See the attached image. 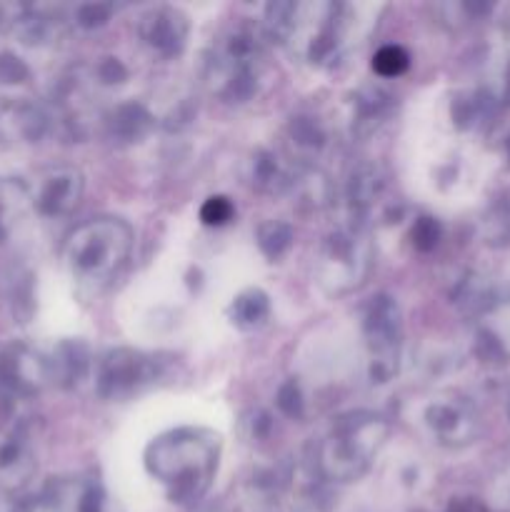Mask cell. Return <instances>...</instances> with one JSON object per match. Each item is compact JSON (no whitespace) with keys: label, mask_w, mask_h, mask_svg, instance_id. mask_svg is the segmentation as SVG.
<instances>
[{"label":"cell","mask_w":510,"mask_h":512,"mask_svg":"<svg viewBox=\"0 0 510 512\" xmlns=\"http://www.w3.org/2000/svg\"><path fill=\"white\" fill-rule=\"evenodd\" d=\"M358 5L275 0L265 5V38L288 48L295 58L328 68L358 35Z\"/></svg>","instance_id":"6da1fadb"},{"label":"cell","mask_w":510,"mask_h":512,"mask_svg":"<svg viewBox=\"0 0 510 512\" xmlns=\"http://www.w3.org/2000/svg\"><path fill=\"white\" fill-rule=\"evenodd\" d=\"M223 443L208 428H173L148 443L143 465L153 480L163 485L175 505H195L208 495L218 475Z\"/></svg>","instance_id":"7a4b0ae2"},{"label":"cell","mask_w":510,"mask_h":512,"mask_svg":"<svg viewBox=\"0 0 510 512\" xmlns=\"http://www.w3.org/2000/svg\"><path fill=\"white\" fill-rule=\"evenodd\" d=\"M265 75V30L238 23L210 45L203 63V83L210 95L243 105L260 93Z\"/></svg>","instance_id":"3957f363"},{"label":"cell","mask_w":510,"mask_h":512,"mask_svg":"<svg viewBox=\"0 0 510 512\" xmlns=\"http://www.w3.org/2000/svg\"><path fill=\"white\" fill-rule=\"evenodd\" d=\"M390 435V423L370 410H353L333 420L315 445V470L328 483H355L373 468Z\"/></svg>","instance_id":"277c9868"},{"label":"cell","mask_w":510,"mask_h":512,"mask_svg":"<svg viewBox=\"0 0 510 512\" xmlns=\"http://www.w3.org/2000/svg\"><path fill=\"white\" fill-rule=\"evenodd\" d=\"M135 235L125 220L93 218L85 220L63 245V260L68 273L88 290H100L113 283L128 265Z\"/></svg>","instance_id":"5b68a950"},{"label":"cell","mask_w":510,"mask_h":512,"mask_svg":"<svg viewBox=\"0 0 510 512\" xmlns=\"http://www.w3.org/2000/svg\"><path fill=\"white\" fill-rule=\"evenodd\" d=\"M375 263L370 225L343 220L320 243L315 255V280L328 295H348L368 280Z\"/></svg>","instance_id":"8992f818"},{"label":"cell","mask_w":510,"mask_h":512,"mask_svg":"<svg viewBox=\"0 0 510 512\" xmlns=\"http://www.w3.org/2000/svg\"><path fill=\"white\" fill-rule=\"evenodd\" d=\"M410 420L430 443L450 450L475 443L483 430V420L473 400L453 390H440L415 400Z\"/></svg>","instance_id":"52a82bcc"},{"label":"cell","mask_w":510,"mask_h":512,"mask_svg":"<svg viewBox=\"0 0 510 512\" xmlns=\"http://www.w3.org/2000/svg\"><path fill=\"white\" fill-rule=\"evenodd\" d=\"M365 353H368V380L385 385L400 373L403 363V313L393 295L378 293L363 305L360 315Z\"/></svg>","instance_id":"ba28073f"},{"label":"cell","mask_w":510,"mask_h":512,"mask_svg":"<svg viewBox=\"0 0 510 512\" xmlns=\"http://www.w3.org/2000/svg\"><path fill=\"white\" fill-rule=\"evenodd\" d=\"M168 373V360L135 348H110L93 363V388L98 398L123 403L155 388Z\"/></svg>","instance_id":"9c48e42d"},{"label":"cell","mask_w":510,"mask_h":512,"mask_svg":"<svg viewBox=\"0 0 510 512\" xmlns=\"http://www.w3.org/2000/svg\"><path fill=\"white\" fill-rule=\"evenodd\" d=\"M138 38L155 58H180L190 40L188 15L175 5H150L138 18Z\"/></svg>","instance_id":"30bf717a"},{"label":"cell","mask_w":510,"mask_h":512,"mask_svg":"<svg viewBox=\"0 0 510 512\" xmlns=\"http://www.w3.org/2000/svg\"><path fill=\"white\" fill-rule=\"evenodd\" d=\"M285 158L298 168H315L328 148L330 138L325 125L315 115H293L285 125Z\"/></svg>","instance_id":"8fae6325"},{"label":"cell","mask_w":510,"mask_h":512,"mask_svg":"<svg viewBox=\"0 0 510 512\" xmlns=\"http://www.w3.org/2000/svg\"><path fill=\"white\" fill-rule=\"evenodd\" d=\"M475 325V353L485 363H508L510 358V300H495Z\"/></svg>","instance_id":"7c38bea8"},{"label":"cell","mask_w":510,"mask_h":512,"mask_svg":"<svg viewBox=\"0 0 510 512\" xmlns=\"http://www.w3.org/2000/svg\"><path fill=\"white\" fill-rule=\"evenodd\" d=\"M353 110H350V133L358 140H368L393 118L395 95L383 85H363L353 95Z\"/></svg>","instance_id":"4fadbf2b"},{"label":"cell","mask_w":510,"mask_h":512,"mask_svg":"<svg viewBox=\"0 0 510 512\" xmlns=\"http://www.w3.org/2000/svg\"><path fill=\"white\" fill-rule=\"evenodd\" d=\"M298 170V165L290 163L288 158H280L275 150L260 148L248 160L245 178H248L250 188L263 195H290L295 180H298Z\"/></svg>","instance_id":"5bb4252c"},{"label":"cell","mask_w":510,"mask_h":512,"mask_svg":"<svg viewBox=\"0 0 510 512\" xmlns=\"http://www.w3.org/2000/svg\"><path fill=\"white\" fill-rule=\"evenodd\" d=\"M385 190V173L378 163H360L345 183V220L370 225V213Z\"/></svg>","instance_id":"9a60e30c"},{"label":"cell","mask_w":510,"mask_h":512,"mask_svg":"<svg viewBox=\"0 0 510 512\" xmlns=\"http://www.w3.org/2000/svg\"><path fill=\"white\" fill-rule=\"evenodd\" d=\"M105 138L113 145H138L155 130V115L143 103L125 100L113 105L108 113L100 118Z\"/></svg>","instance_id":"2e32d148"},{"label":"cell","mask_w":510,"mask_h":512,"mask_svg":"<svg viewBox=\"0 0 510 512\" xmlns=\"http://www.w3.org/2000/svg\"><path fill=\"white\" fill-rule=\"evenodd\" d=\"M85 180L83 173L75 168H55L40 183L38 208L50 218H63L70 215L80 205L83 198Z\"/></svg>","instance_id":"e0dca14e"},{"label":"cell","mask_w":510,"mask_h":512,"mask_svg":"<svg viewBox=\"0 0 510 512\" xmlns=\"http://www.w3.org/2000/svg\"><path fill=\"white\" fill-rule=\"evenodd\" d=\"M270 315H273V303H270V295L260 288H245L228 305V320L243 333L260 330L268 323Z\"/></svg>","instance_id":"ac0fdd59"},{"label":"cell","mask_w":510,"mask_h":512,"mask_svg":"<svg viewBox=\"0 0 510 512\" xmlns=\"http://www.w3.org/2000/svg\"><path fill=\"white\" fill-rule=\"evenodd\" d=\"M295 230L288 220H263V223L255 228V243L258 250L268 260H280L290 248H293Z\"/></svg>","instance_id":"d6986e66"},{"label":"cell","mask_w":510,"mask_h":512,"mask_svg":"<svg viewBox=\"0 0 510 512\" xmlns=\"http://www.w3.org/2000/svg\"><path fill=\"white\" fill-rule=\"evenodd\" d=\"M410 68V53L403 45L388 43L383 48L375 50L373 55V73L383 80L400 78L403 73H408Z\"/></svg>","instance_id":"ffe728a7"},{"label":"cell","mask_w":510,"mask_h":512,"mask_svg":"<svg viewBox=\"0 0 510 512\" xmlns=\"http://www.w3.org/2000/svg\"><path fill=\"white\" fill-rule=\"evenodd\" d=\"M483 233L488 245H508L510 243V203L500 200V203L490 205L488 213L483 215Z\"/></svg>","instance_id":"44dd1931"},{"label":"cell","mask_w":510,"mask_h":512,"mask_svg":"<svg viewBox=\"0 0 510 512\" xmlns=\"http://www.w3.org/2000/svg\"><path fill=\"white\" fill-rule=\"evenodd\" d=\"M88 78L93 80V85L98 88H120V85L128 83L130 73L125 68V63L120 58H113V55H105V58H98L88 68Z\"/></svg>","instance_id":"7402d4cb"},{"label":"cell","mask_w":510,"mask_h":512,"mask_svg":"<svg viewBox=\"0 0 510 512\" xmlns=\"http://www.w3.org/2000/svg\"><path fill=\"white\" fill-rule=\"evenodd\" d=\"M440 238H443V228H440L438 220L430 218V215L415 218L413 228H410V245L418 253H433L440 245Z\"/></svg>","instance_id":"603a6c76"},{"label":"cell","mask_w":510,"mask_h":512,"mask_svg":"<svg viewBox=\"0 0 510 512\" xmlns=\"http://www.w3.org/2000/svg\"><path fill=\"white\" fill-rule=\"evenodd\" d=\"M275 408L280 410V415L290 420H300L305 415V395L303 388L295 378H288L275 393Z\"/></svg>","instance_id":"cb8c5ba5"},{"label":"cell","mask_w":510,"mask_h":512,"mask_svg":"<svg viewBox=\"0 0 510 512\" xmlns=\"http://www.w3.org/2000/svg\"><path fill=\"white\" fill-rule=\"evenodd\" d=\"M235 218V205L228 195H210L203 205H200V220L210 228H223Z\"/></svg>","instance_id":"d4e9b609"},{"label":"cell","mask_w":510,"mask_h":512,"mask_svg":"<svg viewBox=\"0 0 510 512\" xmlns=\"http://www.w3.org/2000/svg\"><path fill=\"white\" fill-rule=\"evenodd\" d=\"M115 13L113 3H83L75 8V23L85 30H95L103 28Z\"/></svg>","instance_id":"484cf974"},{"label":"cell","mask_w":510,"mask_h":512,"mask_svg":"<svg viewBox=\"0 0 510 512\" xmlns=\"http://www.w3.org/2000/svg\"><path fill=\"white\" fill-rule=\"evenodd\" d=\"M448 512H490V510L485 508L483 503H478V500L460 498V500H453V503H450Z\"/></svg>","instance_id":"4316f807"},{"label":"cell","mask_w":510,"mask_h":512,"mask_svg":"<svg viewBox=\"0 0 510 512\" xmlns=\"http://www.w3.org/2000/svg\"><path fill=\"white\" fill-rule=\"evenodd\" d=\"M250 428H253V438H265L270 428H273V420H270L268 413H258L250 420Z\"/></svg>","instance_id":"83f0119b"},{"label":"cell","mask_w":510,"mask_h":512,"mask_svg":"<svg viewBox=\"0 0 510 512\" xmlns=\"http://www.w3.org/2000/svg\"><path fill=\"white\" fill-rule=\"evenodd\" d=\"M508 415H510V403H508Z\"/></svg>","instance_id":"f1b7e54d"}]
</instances>
